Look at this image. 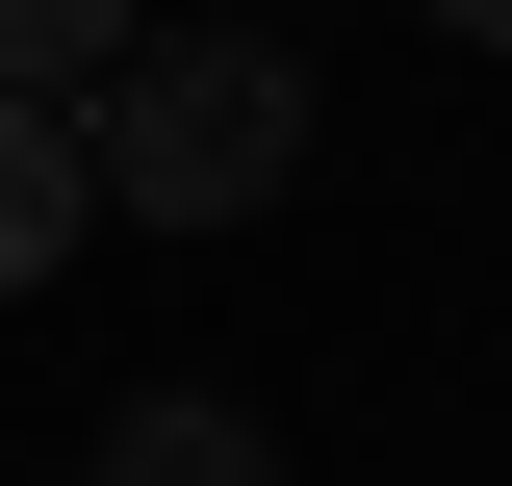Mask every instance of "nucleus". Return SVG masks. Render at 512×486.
Segmentation results:
<instances>
[{
	"label": "nucleus",
	"instance_id": "obj_1",
	"mask_svg": "<svg viewBox=\"0 0 512 486\" xmlns=\"http://www.w3.org/2000/svg\"><path fill=\"white\" fill-rule=\"evenodd\" d=\"M282 154H308L282 26H128V77H103V205L231 231V205H282Z\"/></svg>",
	"mask_w": 512,
	"mask_h": 486
},
{
	"label": "nucleus",
	"instance_id": "obj_2",
	"mask_svg": "<svg viewBox=\"0 0 512 486\" xmlns=\"http://www.w3.org/2000/svg\"><path fill=\"white\" fill-rule=\"evenodd\" d=\"M77 231H103V128H77V103H26V77H0V307L52 282Z\"/></svg>",
	"mask_w": 512,
	"mask_h": 486
},
{
	"label": "nucleus",
	"instance_id": "obj_3",
	"mask_svg": "<svg viewBox=\"0 0 512 486\" xmlns=\"http://www.w3.org/2000/svg\"><path fill=\"white\" fill-rule=\"evenodd\" d=\"M77 486H282V435L205 410V384H154V410H103V461H77Z\"/></svg>",
	"mask_w": 512,
	"mask_h": 486
},
{
	"label": "nucleus",
	"instance_id": "obj_4",
	"mask_svg": "<svg viewBox=\"0 0 512 486\" xmlns=\"http://www.w3.org/2000/svg\"><path fill=\"white\" fill-rule=\"evenodd\" d=\"M0 77H26V103H77V77H128V0H0Z\"/></svg>",
	"mask_w": 512,
	"mask_h": 486
},
{
	"label": "nucleus",
	"instance_id": "obj_5",
	"mask_svg": "<svg viewBox=\"0 0 512 486\" xmlns=\"http://www.w3.org/2000/svg\"><path fill=\"white\" fill-rule=\"evenodd\" d=\"M436 26H461V52H512V0H436Z\"/></svg>",
	"mask_w": 512,
	"mask_h": 486
}]
</instances>
